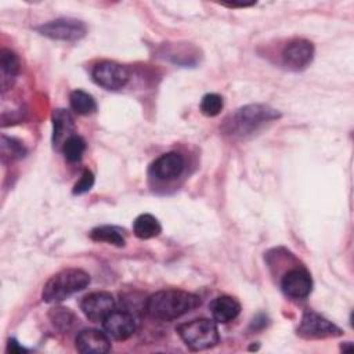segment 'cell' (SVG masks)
Returning <instances> with one entry per match:
<instances>
[{"mask_svg": "<svg viewBox=\"0 0 354 354\" xmlns=\"http://www.w3.org/2000/svg\"><path fill=\"white\" fill-rule=\"evenodd\" d=\"M253 4H254V1H250V3H223V6H227V7H250Z\"/></svg>", "mask_w": 354, "mask_h": 354, "instance_id": "cell-26", "label": "cell"}, {"mask_svg": "<svg viewBox=\"0 0 354 354\" xmlns=\"http://www.w3.org/2000/svg\"><path fill=\"white\" fill-rule=\"evenodd\" d=\"M0 68H1V87L3 90H7V87L11 86L12 80L19 72L18 55L8 48H3L0 51Z\"/></svg>", "mask_w": 354, "mask_h": 354, "instance_id": "cell-17", "label": "cell"}, {"mask_svg": "<svg viewBox=\"0 0 354 354\" xmlns=\"http://www.w3.org/2000/svg\"><path fill=\"white\" fill-rule=\"evenodd\" d=\"M162 225L158 218L149 213H142L133 221V232L140 239H151L160 234Z\"/></svg>", "mask_w": 354, "mask_h": 354, "instance_id": "cell-16", "label": "cell"}, {"mask_svg": "<svg viewBox=\"0 0 354 354\" xmlns=\"http://www.w3.org/2000/svg\"><path fill=\"white\" fill-rule=\"evenodd\" d=\"M185 162L181 153L178 152H166L156 158L149 166V174L158 180H174L181 176L184 171Z\"/></svg>", "mask_w": 354, "mask_h": 354, "instance_id": "cell-12", "label": "cell"}, {"mask_svg": "<svg viewBox=\"0 0 354 354\" xmlns=\"http://www.w3.org/2000/svg\"><path fill=\"white\" fill-rule=\"evenodd\" d=\"M75 347L84 354H104L111 350V340L106 332L87 328L77 333Z\"/></svg>", "mask_w": 354, "mask_h": 354, "instance_id": "cell-13", "label": "cell"}, {"mask_svg": "<svg viewBox=\"0 0 354 354\" xmlns=\"http://www.w3.org/2000/svg\"><path fill=\"white\" fill-rule=\"evenodd\" d=\"M61 151L68 162L71 163L79 162L86 151V141L80 136L73 134L64 142Z\"/></svg>", "mask_w": 354, "mask_h": 354, "instance_id": "cell-20", "label": "cell"}, {"mask_svg": "<svg viewBox=\"0 0 354 354\" xmlns=\"http://www.w3.org/2000/svg\"><path fill=\"white\" fill-rule=\"evenodd\" d=\"M209 308H210L213 319L218 324H228V322L234 321L241 313L239 301L235 297L228 296V295H221V296L216 297L210 303Z\"/></svg>", "mask_w": 354, "mask_h": 354, "instance_id": "cell-14", "label": "cell"}, {"mask_svg": "<svg viewBox=\"0 0 354 354\" xmlns=\"http://www.w3.org/2000/svg\"><path fill=\"white\" fill-rule=\"evenodd\" d=\"M176 330L185 346L192 351L212 348L220 340L217 325L214 319L209 318H195L192 321L180 324Z\"/></svg>", "mask_w": 354, "mask_h": 354, "instance_id": "cell-4", "label": "cell"}, {"mask_svg": "<svg viewBox=\"0 0 354 354\" xmlns=\"http://www.w3.org/2000/svg\"><path fill=\"white\" fill-rule=\"evenodd\" d=\"M7 351L8 353H26L28 350L22 347L15 339H10L7 343Z\"/></svg>", "mask_w": 354, "mask_h": 354, "instance_id": "cell-25", "label": "cell"}, {"mask_svg": "<svg viewBox=\"0 0 354 354\" xmlns=\"http://www.w3.org/2000/svg\"><path fill=\"white\" fill-rule=\"evenodd\" d=\"M48 315H50L53 325L61 330L71 329L76 321L75 314L72 311H69V308H65V307H55L48 313Z\"/></svg>", "mask_w": 354, "mask_h": 354, "instance_id": "cell-21", "label": "cell"}, {"mask_svg": "<svg viewBox=\"0 0 354 354\" xmlns=\"http://www.w3.org/2000/svg\"><path fill=\"white\" fill-rule=\"evenodd\" d=\"M90 283V275L80 268H65L53 275L44 285L41 299L46 303H59L83 290Z\"/></svg>", "mask_w": 354, "mask_h": 354, "instance_id": "cell-3", "label": "cell"}, {"mask_svg": "<svg viewBox=\"0 0 354 354\" xmlns=\"http://www.w3.org/2000/svg\"><path fill=\"white\" fill-rule=\"evenodd\" d=\"M36 30L53 40L76 41L86 36L87 26L83 21L75 18H58L37 26Z\"/></svg>", "mask_w": 354, "mask_h": 354, "instance_id": "cell-5", "label": "cell"}, {"mask_svg": "<svg viewBox=\"0 0 354 354\" xmlns=\"http://www.w3.org/2000/svg\"><path fill=\"white\" fill-rule=\"evenodd\" d=\"M342 333L339 326L311 310L304 311L297 328V335L303 339H325L340 336Z\"/></svg>", "mask_w": 354, "mask_h": 354, "instance_id": "cell-6", "label": "cell"}, {"mask_svg": "<svg viewBox=\"0 0 354 354\" xmlns=\"http://www.w3.org/2000/svg\"><path fill=\"white\" fill-rule=\"evenodd\" d=\"M201 306V297L181 289H163L145 301V313L159 321H173Z\"/></svg>", "mask_w": 354, "mask_h": 354, "instance_id": "cell-1", "label": "cell"}, {"mask_svg": "<svg viewBox=\"0 0 354 354\" xmlns=\"http://www.w3.org/2000/svg\"><path fill=\"white\" fill-rule=\"evenodd\" d=\"M69 104L77 115H90L97 109V104L93 95L83 90H73L69 95Z\"/></svg>", "mask_w": 354, "mask_h": 354, "instance_id": "cell-19", "label": "cell"}, {"mask_svg": "<svg viewBox=\"0 0 354 354\" xmlns=\"http://www.w3.org/2000/svg\"><path fill=\"white\" fill-rule=\"evenodd\" d=\"M223 106H224V101H223V97L220 94L207 93L202 97L199 109L205 116L213 118V116H217L221 112Z\"/></svg>", "mask_w": 354, "mask_h": 354, "instance_id": "cell-22", "label": "cell"}, {"mask_svg": "<svg viewBox=\"0 0 354 354\" xmlns=\"http://www.w3.org/2000/svg\"><path fill=\"white\" fill-rule=\"evenodd\" d=\"M80 308L90 321L102 322L115 310V299L108 292H93L83 297Z\"/></svg>", "mask_w": 354, "mask_h": 354, "instance_id": "cell-8", "label": "cell"}, {"mask_svg": "<svg viewBox=\"0 0 354 354\" xmlns=\"http://www.w3.org/2000/svg\"><path fill=\"white\" fill-rule=\"evenodd\" d=\"M314 58V46L306 39H295L289 41L282 51L283 65L293 71L304 69Z\"/></svg>", "mask_w": 354, "mask_h": 354, "instance_id": "cell-9", "label": "cell"}, {"mask_svg": "<svg viewBox=\"0 0 354 354\" xmlns=\"http://www.w3.org/2000/svg\"><path fill=\"white\" fill-rule=\"evenodd\" d=\"M282 292L290 299H306L313 290V279L307 270L293 268L281 279Z\"/></svg>", "mask_w": 354, "mask_h": 354, "instance_id": "cell-10", "label": "cell"}, {"mask_svg": "<svg viewBox=\"0 0 354 354\" xmlns=\"http://www.w3.org/2000/svg\"><path fill=\"white\" fill-rule=\"evenodd\" d=\"M115 225H100L90 231V238L95 242H106L109 245L123 248L126 245L124 235Z\"/></svg>", "mask_w": 354, "mask_h": 354, "instance_id": "cell-18", "label": "cell"}, {"mask_svg": "<svg viewBox=\"0 0 354 354\" xmlns=\"http://www.w3.org/2000/svg\"><path fill=\"white\" fill-rule=\"evenodd\" d=\"M73 118L66 109H55L53 113V144L57 148H62L66 138L73 136Z\"/></svg>", "mask_w": 354, "mask_h": 354, "instance_id": "cell-15", "label": "cell"}, {"mask_svg": "<svg viewBox=\"0 0 354 354\" xmlns=\"http://www.w3.org/2000/svg\"><path fill=\"white\" fill-rule=\"evenodd\" d=\"M102 325L106 335L119 342H123L131 337L137 328L134 317L129 311H122V310H113L102 321Z\"/></svg>", "mask_w": 354, "mask_h": 354, "instance_id": "cell-11", "label": "cell"}, {"mask_svg": "<svg viewBox=\"0 0 354 354\" xmlns=\"http://www.w3.org/2000/svg\"><path fill=\"white\" fill-rule=\"evenodd\" d=\"M25 153H26V149H25V147L21 141H18L15 138L6 137V136L1 137V156H3V160H6V159H10V160L19 159Z\"/></svg>", "mask_w": 354, "mask_h": 354, "instance_id": "cell-23", "label": "cell"}, {"mask_svg": "<svg viewBox=\"0 0 354 354\" xmlns=\"http://www.w3.org/2000/svg\"><path fill=\"white\" fill-rule=\"evenodd\" d=\"M281 113L264 104H249L236 109L223 123V131L231 137H243L256 131L261 124L278 119Z\"/></svg>", "mask_w": 354, "mask_h": 354, "instance_id": "cell-2", "label": "cell"}, {"mask_svg": "<svg viewBox=\"0 0 354 354\" xmlns=\"http://www.w3.org/2000/svg\"><path fill=\"white\" fill-rule=\"evenodd\" d=\"M93 185H94V174H93L88 169H86V170L82 173L80 178L77 180V183L73 185L72 192H73L75 195H82V194L88 192V191L93 188Z\"/></svg>", "mask_w": 354, "mask_h": 354, "instance_id": "cell-24", "label": "cell"}, {"mask_svg": "<svg viewBox=\"0 0 354 354\" xmlns=\"http://www.w3.org/2000/svg\"><path fill=\"white\" fill-rule=\"evenodd\" d=\"M91 76L98 86L106 90H119L124 87L130 79L129 71L115 61H101L95 64Z\"/></svg>", "mask_w": 354, "mask_h": 354, "instance_id": "cell-7", "label": "cell"}]
</instances>
